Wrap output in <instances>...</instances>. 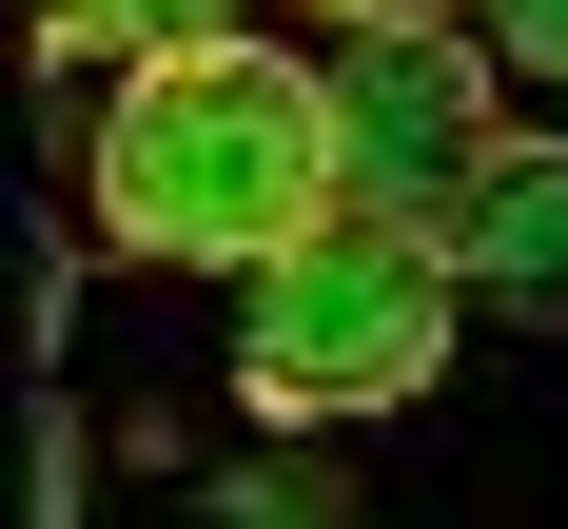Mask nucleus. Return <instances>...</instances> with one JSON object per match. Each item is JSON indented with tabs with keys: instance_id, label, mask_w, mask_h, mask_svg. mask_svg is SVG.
<instances>
[{
	"instance_id": "obj_1",
	"label": "nucleus",
	"mask_w": 568,
	"mask_h": 529,
	"mask_svg": "<svg viewBox=\"0 0 568 529\" xmlns=\"http://www.w3.org/2000/svg\"><path fill=\"white\" fill-rule=\"evenodd\" d=\"M314 216H353L334 157V59H275L255 20L176 59H118L99 99V235L158 275H275Z\"/></svg>"
},
{
	"instance_id": "obj_2",
	"label": "nucleus",
	"mask_w": 568,
	"mask_h": 529,
	"mask_svg": "<svg viewBox=\"0 0 568 529\" xmlns=\"http://www.w3.org/2000/svg\"><path fill=\"white\" fill-rule=\"evenodd\" d=\"M452 334H470V275H452V235H412V216H314L275 275H235V393H255V431H373V411H412L452 373Z\"/></svg>"
},
{
	"instance_id": "obj_3",
	"label": "nucleus",
	"mask_w": 568,
	"mask_h": 529,
	"mask_svg": "<svg viewBox=\"0 0 568 529\" xmlns=\"http://www.w3.org/2000/svg\"><path fill=\"white\" fill-rule=\"evenodd\" d=\"M490 20H353L334 40V157H353V216H412L452 235V196L510 157V118H490Z\"/></svg>"
},
{
	"instance_id": "obj_4",
	"label": "nucleus",
	"mask_w": 568,
	"mask_h": 529,
	"mask_svg": "<svg viewBox=\"0 0 568 529\" xmlns=\"http://www.w3.org/2000/svg\"><path fill=\"white\" fill-rule=\"evenodd\" d=\"M452 275H470V314L568 334V138H510V157L452 196Z\"/></svg>"
},
{
	"instance_id": "obj_5",
	"label": "nucleus",
	"mask_w": 568,
	"mask_h": 529,
	"mask_svg": "<svg viewBox=\"0 0 568 529\" xmlns=\"http://www.w3.org/2000/svg\"><path fill=\"white\" fill-rule=\"evenodd\" d=\"M255 0H40L59 59H176V40H235Z\"/></svg>"
},
{
	"instance_id": "obj_6",
	"label": "nucleus",
	"mask_w": 568,
	"mask_h": 529,
	"mask_svg": "<svg viewBox=\"0 0 568 529\" xmlns=\"http://www.w3.org/2000/svg\"><path fill=\"white\" fill-rule=\"evenodd\" d=\"M196 529H353V490H334V451H255V470H216Z\"/></svg>"
},
{
	"instance_id": "obj_7",
	"label": "nucleus",
	"mask_w": 568,
	"mask_h": 529,
	"mask_svg": "<svg viewBox=\"0 0 568 529\" xmlns=\"http://www.w3.org/2000/svg\"><path fill=\"white\" fill-rule=\"evenodd\" d=\"M470 20H490V59H510V79H568V0H470Z\"/></svg>"
},
{
	"instance_id": "obj_8",
	"label": "nucleus",
	"mask_w": 568,
	"mask_h": 529,
	"mask_svg": "<svg viewBox=\"0 0 568 529\" xmlns=\"http://www.w3.org/2000/svg\"><path fill=\"white\" fill-rule=\"evenodd\" d=\"M314 20H334V40H353V20H432V0H314Z\"/></svg>"
}]
</instances>
